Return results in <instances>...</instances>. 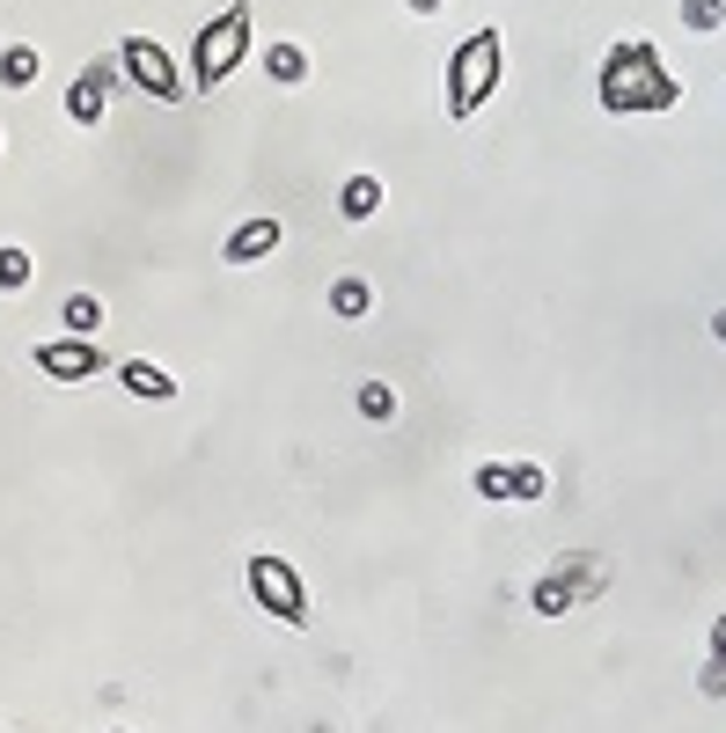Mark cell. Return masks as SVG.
I'll return each mask as SVG.
<instances>
[{
    "mask_svg": "<svg viewBox=\"0 0 726 733\" xmlns=\"http://www.w3.org/2000/svg\"><path fill=\"white\" fill-rule=\"evenodd\" d=\"M243 59H249V0H235L192 37V88H220Z\"/></svg>",
    "mask_w": 726,
    "mask_h": 733,
    "instance_id": "cell-2",
    "label": "cell"
},
{
    "mask_svg": "<svg viewBox=\"0 0 726 733\" xmlns=\"http://www.w3.org/2000/svg\"><path fill=\"white\" fill-rule=\"evenodd\" d=\"M30 280H37V257H30V250H16V243H8V250H0V294H22Z\"/></svg>",
    "mask_w": 726,
    "mask_h": 733,
    "instance_id": "cell-15",
    "label": "cell"
},
{
    "mask_svg": "<svg viewBox=\"0 0 726 733\" xmlns=\"http://www.w3.org/2000/svg\"><path fill=\"white\" fill-rule=\"evenodd\" d=\"M712 661H726V616H719V631H712Z\"/></svg>",
    "mask_w": 726,
    "mask_h": 733,
    "instance_id": "cell-22",
    "label": "cell"
},
{
    "mask_svg": "<svg viewBox=\"0 0 726 733\" xmlns=\"http://www.w3.org/2000/svg\"><path fill=\"white\" fill-rule=\"evenodd\" d=\"M249 594H257L279 624H308V587L286 558H249Z\"/></svg>",
    "mask_w": 726,
    "mask_h": 733,
    "instance_id": "cell-6",
    "label": "cell"
},
{
    "mask_svg": "<svg viewBox=\"0 0 726 733\" xmlns=\"http://www.w3.org/2000/svg\"><path fill=\"white\" fill-rule=\"evenodd\" d=\"M499 59H507V45H499V30H478V37H462L455 67H448V118H478V110L492 104V88H499Z\"/></svg>",
    "mask_w": 726,
    "mask_h": 733,
    "instance_id": "cell-3",
    "label": "cell"
},
{
    "mask_svg": "<svg viewBox=\"0 0 726 733\" xmlns=\"http://www.w3.org/2000/svg\"><path fill=\"white\" fill-rule=\"evenodd\" d=\"M404 8H419V16H441L448 0H404Z\"/></svg>",
    "mask_w": 726,
    "mask_h": 733,
    "instance_id": "cell-23",
    "label": "cell"
},
{
    "mask_svg": "<svg viewBox=\"0 0 726 733\" xmlns=\"http://www.w3.org/2000/svg\"><path fill=\"white\" fill-rule=\"evenodd\" d=\"M705 690H712V697H726V661H712V667H705Z\"/></svg>",
    "mask_w": 726,
    "mask_h": 733,
    "instance_id": "cell-21",
    "label": "cell"
},
{
    "mask_svg": "<svg viewBox=\"0 0 726 733\" xmlns=\"http://www.w3.org/2000/svg\"><path fill=\"white\" fill-rule=\"evenodd\" d=\"M279 235H286V227L272 221V213H257V221H243V227L228 235V250H220V257H228V264H265L272 250H279Z\"/></svg>",
    "mask_w": 726,
    "mask_h": 733,
    "instance_id": "cell-9",
    "label": "cell"
},
{
    "mask_svg": "<svg viewBox=\"0 0 726 733\" xmlns=\"http://www.w3.org/2000/svg\"><path fill=\"white\" fill-rule=\"evenodd\" d=\"M118 67L133 74V81L147 88V96H155V104H184V96H192V81H184L177 74V59L161 52L155 37H125V52H118Z\"/></svg>",
    "mask_w": 726,
    "mask_h": 733,
    "instance_id": "cell-5",
    "label": "cell"
},
{
    "mask_svg": "<svg viewBox=\"0 0 726 733\" xmlns=\"http://www.w3.org/2000/svg\"><path fill=\"white\" fill-rule=\"evenodd\" d=\"M712 338H719V345H726V309H719V315H712Z\"/></svg>",
    "mask_w": 726,
    "mask_h": 733,
    "instance_id": "cell-24",
    "label": "cell"
},
{
    "mask_svg": "<svg viewBox=\"0 0 726 733\" xmlns=\"http://www.w3.org/2000/svg\"><path fill=\"white\" fill-rule=\"evenodd\" d=\"M675 104H683V81L660 67V52L646 45V37L609 45V59H602V110L631 118V110H675Z\"/></svg>",
    "mask_w": 726,
    "mask_h": 733,
    "instance_id": "cell-1",
    "label": "cell"
},
{
    "mask_svg": "<svg viewBox=\"0 0 726 733\" xmlns=\"http://www.w3.org/2000/svg\"><path fill=\"white\" fill-rule=\"evenodd\" d=\"M683 22H690L697 37H712L726 22V0H683Z\"/></svg>",
    "mask_w": 726,
    "mask_h": 733,
    "instance_id": "cell-18",
    "label": "cell"
},
{
    "mask_svg": "<svg viewBox=\"0 0 726 733\" xmlns=\"http://www.w3.org/2000/svg\"><path fill=\"white\" fill-rule=\"evenodd\" d=\"M118 733H125V726H118Z\"/></svg>",
    "mask_w": 726,
    "mask_h": 733,
    "instance_id": "cell-25",
    "label": "cell"
},
{
    "mask_svg": "<svg viewBox=\"0 0 726 733\" xmlns=\"http://www.w3.org/2000/svg\"><path fill=\"white\" fill-rule=\"evenodd\" d=\"M507 477H514L507 462H478V491H484V499H514V485H507Z\"/></svg>",
    "mask_w": 726,
    "mask_h": 733,
    "instance_id": "cell-20",
    "label": "cell"
},
{
    "mask_svg": "<svg viewBox=\"0 0 726 733\" xmlns=\"http://www.w3.org/2000/svg\"><path fill=\"white\" fill-rule=\"evenodd\" d=\"M609 587V565L602 558H558L543 579H536V616H566V609H580L587 594H602Z\"/></svg>",
    "mask_w": 726,
    "mask_h": 733,
    "instance_id": "cell-4",
    "label": "cell"
},
{
    "mask_svg": "<svg viewBox=\"0 0 726 733\" xmlns=\"http://www.w3.org/2000/svg\"><path fill=\"white\" fill-rule=\"evenodd\" d=\"M110 374L125 382V397H147V403H169V397H177V374L155 366V360H118Z\"/></svg>",
    "mask_w": 726,
    "mask_h": 733,
    "instance_id": "cell-10",
    "label": "cell"
},
{
    "mask_svg": "<svg viewBox=\"0 0 726 733\" xmlns=\"http://www.w3.org/2000/svg\"><path fill=\"white\" fill-rule=\"evenodd\" d=\"M110 81H118V67H110V59H96V67H81V74H73V88H67V118L81 125V133H89V125H104Z\"/></svg>",
    "mask_w": 726,
    "mask_h": 733,
    "instance_id": "cell-8",
    "label": "cell"
},
{
    "mask_svg": "<svg viewBox=\"0 0 726 733\" xmlns=\"http://www.w3.org/2000/svg\"><path fill=\"white\" fill-rule=\"evenodd\" d=\"M367 309H374V286L360 280V272H345V280H331V315H345V323H360Z\"/></svg>",
    "mask_w": 726,
    "mask_h": 733,
    "instance_id": "cell-12",
    "label": "cell"
},
{
    "mask_svg": "<svg viewBox=\"0 0 726 733\" xmlns=\"http://www.w3.org/2000/svg\"><path fill=\"white\" fill-rule=\"evenodd\" d=\"M337 213H345V221H374V213H382V176H345V192H337Z\"/></svg>",
    "mask_w": 726,
    "mask_h": 733,
    "instance_id": "cell-11",
    "label": "cell"
},
{
    "mask_svg": "<svg viewBox=\"0 0 726 733\" xmlns=\"http://www.w3.org/2000/svg\"><path fill=\"white\" fill-rule=\"evenodd\" d=\"M37 81V52L30 45H8V52H0V88H30Z\"/></svg>",
    "mask_w": 726,
    "mask_h": 733,
    "instance_id": "cell-17",
    "label": "cell"
},
{
    "mask_svg": "<svg viewBox=\"0 0 726 733\" xmlns=\"http://www.w3.org/2000/svg\"><path fill=\"white\" fill-rule=\"evenodd\" d=\"M59 315H67V338L104 331V301H96V294H67V301H59Z\"/></svg>",
    "mask_w": 726,
    "mask_h": 733,
    "instance_id": "cell-14",
    "label": "cell"
},
{
    "mask_svg": "<svg viewBox=\"0 0 726 733\" xmlns=\"http://www.w3.org/2000/svg\"><path fill=\"white\" fill-rule=\"evenodd\" d=\"M265 74H272L279 88H302V81H308V52H302V45H272V52H265Z\"/></svg>",
    "mask_w": 726,
    "mask_h": 733,
    "instance_id": "cell-13",
    "label": "cell"
},
{
    "mask_svg": "<svg viewBox=\"0 0 726 733\" xmlns=\"http://www.w3.org/2000/svg\"><path fill=\"white\" fill-rule=\"evenodd\" d=\"M360 419H367V426H390L396 419V389L390 382H360Z\"/></svg>",
    "mask_w": 726,
    "mask_h": 733,
    "instance_id": "cell-16",
    "label": "cell"
},
{
    "mask_svg": "<svg viewBox=\"0 0 726 733\" xmlns=\"http://www.w3.org/2000/svg\"><path fill=\"white\" fill-rule=\"evenodd\" d=\"M30 366H45L52 382H89V374H104V352L89 345V338H52V345H37L30 352Z\"/></svg>",
    "mask_w": 726,
    "mask_h": 733,
    "instance_id": "cell-7",
    "label": "cell"
},
{
    "mask_svg": "<svg viewBox=\"0 0 726 733\" xmlns=\"http://www.w3.org/2000/svg\"><path fill=\"white\" fill-rule=\"evenodd\" d=\"M507 485H514V499H543L550 477H543V462H514V477H507Z\"/></svg>",
    "mask_w": 726,
    "mask_h": 733,
    "instance_id": "cell-19",
    "label": "cell"
}]
</instances>
